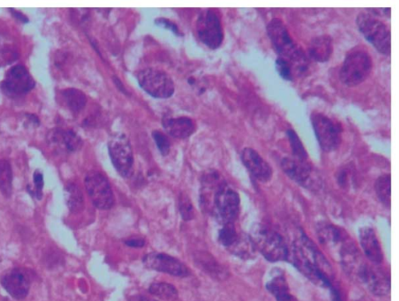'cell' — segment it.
I'll return each mask as SVG.
<instances>
[{"label":"cell","instance_id":"17","mask_svg":"<svg viewBox=\"0 0 399 301\" xmlns=\"http://www.w3.org/2000/svg\"><path fill=\"white\" fill-rule=\"evenodd\" d=\"M46 139L50 145L68 153L79 151L83 145L80 136L71 129L53 128L47 134Z\"/></svg>","mask_w":399,"mask_h":301},{"label":"cell","instance_id":"7","mask_svg":"<svg viewBox=\"0 0 399 301\" xmlns=\"http://www.w3.org/2000/svg\"><path fill=\"white\" fill-rule=\"evenodd\" d=\"M196 32L201 42L208 48H219L224 40V30L219 12L213 9L201 12L196 21Z\"/></svg>","mask_w":399,"mask_h":301},{"label":"cell","instance_id":"5","mask_svg":"<svg viewBox=\"0 0 399 301\" xmlns=\"http://www.w3.org/2000/svg\"><path fill=\"white\" fill-rule=\"evenodd\" d=\"M356 22L360 32L369 43L381 54L391 55V32L385 23L367 12H360Z\"/></svg>","mask_w":399,"mask_h":301},{"label":"cell","instance_id":"32","mask_svg":"<svg viewBox=\"0 0 399 301\" xmlns=\"http://www.w3.org/2000/svg\"><path fill=\"white\" fill-rule=\"evenodd\" d=\"M223 225L218 233V240L224 247L229 249L235 243L240 233H238L234 222L225 223Z\"/></svg>","mask_w":399,"mask_h":301},{"label":"cell","instance_id":"34","mask_svg":"<svg viewBox=\"0 0 399 301\" xmlns=\"http://www.w3.org/2000/svg\"><path fill=\"white\" fill-rule=\"evenodd\" d=\"M178 209L184 220L188 221L194 217L193 204L186 193H181L178 197Z\"/></svg>","mask_w":399,"mask_h":301},{"label":"cell","instance_id":"27","mask_svg":"<svg viewBox=\"0 0 399 301\" xmlns=\"http://www.w3.org/2000/svg\"><path fill=\"white\" fill-rule=\"evenodd\" d=\"M65 200L69 209L77 214L84 209L85 200L81 188L74 183H70L65 187Z\"/></svg>","mask_w":399,"mask_h":301},{"label":"cell","instance_id":"9","mask_svg":"<svg viewBox=\"0 0 399 301\" xmlns=\"http://www.w3.org/2000/svg\"><path fill=\"white\" fill-rule=\"evenodd\" d=\"M85 183L88 196L95 207L102 210L112 207L115 203L114 194L104 174L99 171H90L85 176Z\"/></svg>","mask_w":399,"mask_h":301},{"label":"cell","instance_id":"12","mask_svg":"<svg viewBox=\"0 0 399 301\" xmlns=\"http://www.w3.org/2000/svg\"><path fill=\"white\" fill-rule=\"evenodd\" d=\"M34 86L33 76L23 65H15L9 69L1 83L2 90L11 97L23 96Z\"/></svg>","mask_w":399,"mask_h":301},{"label":"cell","instance_id":"26","mask_svg":"<svg viewBox=\"0 0 399 301\" xmlns=\"http://www.w3.org/2000/svg\"><path fill=\"white\" fill-rule=\"evenodd\" d=\"M228 249L235 256L243 260H252L258 252L251 236L244 233H240L235 243Z\"/></svg>","mask_w":399,"mask_h":301},{"label":"cell","instance_id":"37","mask_svg":"<svg viewBox=\"0 0 399 301\" xmlns=\"http://www.w3.org/2000/svg\"><path fill=\"white\" fill-rule=\"evenodd\" d=\"M34 189L32 194L40 200L43 197V189L44 187L43 174L40 170L37 169L34 174Z\"/></svg>","mask_w":399,"mask_h":301},{"label":"cell","instance_id":"24","mask_svg":"<svg viewBox=\"0 0 399 301\" xmlns=\"http://www.w3.org/2000/svg\"><path fill=\"white\" fill-rule=\"evenodd\" d=\"M266 289L276 301H298L294 295L291 293L288 282L282 273H277L266 282Z\"/></svg>","mask_w":399,"mask_h":301},{"label":"cell","instance_id":"14","mask_svg":"<svg viewBox=\"0 0 399 301\" xmlns=\"http://www.w3.org/2000/svg\"><path fill=\"white\" fill-rule=\"evenodd\" d=\"M143 263L148 269L178 277H187L190 271L180 260L165 253L154 252L143 258Z\"/></svg>","mask_w":399,"mask_h":301},{"label":"cell","instance_id":"6","mask_svg":"<svg viewBox=\"0 0 399 301\" xmlns=\"http://www.w3.org/2000/svg\"><path fill=\"white\" fill-rule=\"evenodd\" d=\"M311 121L320 149L325 152L336 151L342 143L341 123L319 112L311 114Z\"/></svg>","mask_w":399,"mask_h":301},{"label":"cell","instance_id":"10","mask_svg":"<svg viewBox=\"0 0 399 301\" xmlns=\"http://www.w3.org/2000/svg\"><path fill=\"white\" fill-rule=\"evenodd\" d=\"M109 152L113 166L123 177L132 173L134 155L132 147L126 135L117 134L109 143Z\"/></svg>","mask_w":399,"mask_h":301},{"label":"cell","instance_id":"42","mask_svg":"<svg viewBox=\"0 0 399 301\" xmlns=\"http://www.w3.org/2000/svg\"><path fill=\"white\" fill-rule=\"evenodd\" d=\"M129 301H157L156 300L143 296V295H135V296L131 297Z\"/></svg>","mask_w":399,"mask_h":301},{"label":"cell","instance_id":"23","mask_svg":"<svg viewBox=\"0 0 399 301\" xmlns=\"http://www.w3.org/2000/svg\"><path fill=\"white\" fill-rule=\"evenodd\" d=\"M194 257L198 267L212 278L218 280L227 279L228 271L211 253L206 251H198L194 253Z\"/></svg>","mask_w":399,"mask_h":301},{"label":"cell","instance_id":"16","mask_svg":"<svg viewBox=\"0 0 399 301\" xmlns=\"http://www.w3.org/2000/svg\"><path fill=\"white\" fill-rule=\"evenodd\" d=\"M0 282L12 297L19 300L27 297L31 287L28 274L25 270L19 268L6 271Z\"/></svg>","mask_w":399,"mask_h":301},{"label":"cell","instance_id":"20","mask_svg":"<svg viewBox=\"0 0 399 301\" xmlns=\"http://www.w3.org/2000/svg\"><path fill=\"white\" fill-rule=\"evenodd\" d=\"M320 243L327 249L339 253L350 240L347 233L331 224H323L318 229Z\"/></svg>","mask_w":399,"mask_h":301},{"label":"cell","instance_id":"41","mask_svg":"<svg viewBox=\"0 0 399 301\" xmlns=\"http://www.w3.org/2000/svg\"><path fill=\"white\" fill-rule=\"evenodd\" d=\"M126 245L131 247H142L145 245V241L141 238L130 239L126 241Z\"/></svg>","mask_w":399,"mask_h":301},{"label":"cell","instance_id":"25","mask_svg":"<svg viewBox=\"0 0 399 301\" xmlns=\"http://www.w3.org/2000/svg\"><path fill=\"white\" fill-rule=\"evenodd\" d=\"M59 101L73 114H79L88 103L86 94L76 88H65L59 94Z\"/></svg>","mask_w":399,"mask_h":301},{"label":"cell","instance_id":"35","mask_svg":"<svg viewBox=\"0 0 399 301\" xmlns=\"http://www.w3.org/2000/svg\"><path fill=\"white\" fill-rule=\"evenodd\" d=\"M152 137L154 141H156L161 154L164 156H167L170 152L171 147L170 141L167 136L162 132L154 131L152 132Z\"/></svg>","mask_w":399,"mask_h":301},{"label":"cell","instance_id":"33","mask_svg":"<svg viewBox=\"0 0 399 301\" xmlns=\"http://www.w3.org/2000/svg\"><path fill=\"white\" fill-rule=\"evenodd\" d=\"M276 68L279 76H281L283 79L289 81H293L294 80V67L289 61L278 56L276 61Z\"/></svg>","mask_w":399,"mask_h":301},{"label":"cell","instance_id":"19","mask_svg":"<svg viewBox=\"0 0 399 301\" xmlns=\"http://www.w3.org/2000/svg\"><path fill=\"white\" fill-rule=\"evenodd\" d=\"M359 239L363 253L371 263L380 264L383 262V251L373 228L370 227L360 228Z\"/></svg>","mask_w":399,"mask_h":301},{"label":"cell","instance_id":"8","mask_svg":"<svg viewBox=\"0 0 399 301\" xmlns=\"http://www.w3.org/2000/svg\"><path fill=\"white\" fill-rule=\"evenodd\" d=\"M138 80L143 90L157 98H168L174 96L175 85L171 76L163 70L147 68L138 75Z\"/></svg>","mask_w":399,"mask_h":301},{"label":"cell","instance_id":"30","mask_svg":"<svg viewBox=\"0 0 399 301\" xmlns=\"http://www.w3.org/2000/svg\"><path fill=\"white\" fill-rule=\"evenodd\" d=\"M287 136L291 151V156L299 160L309 161L307 152L299 136L293 129H288Z\"/></svg>","mask_w":399,"mask_h":301},{"label":"cell","instance_id":"18","mask_svg":"<svg viewBox=\"0 0 399 301\" xmlns=\"http://www.w3.org/2000/svg\"><path fill=\"white\" fill-rule=\"evenodd\" d=\"M281 167L283 172L291 180L303 187H308L312 183L313 169L309 161H302L291 157L283 158Z\"/></svg>","mask_w":399,"mask_h":301},{"label":"cell","instance_id":"36","mask_svg":"<svg viewBox=\"0 0 399 301\" xmlns=\"http://www.w3.org/2000/svg\"><path fill=\"white\" fill-rule=\"evenodd\" d=\"M19 54L10 45H0V65L10 64L14 62Z\"/></svg>","mask_w":399,"mask_h":301},{"label":"cell","instance_id":"29","mask_svg":"<svg viewBox=\"0 0 399 301\" xmlns=\"http://www.w3.org/2000/svg\"><path fill=\"white\" fill-rule=\"evenodd\" d=\"M375 191L381 203L386 207L391 205V177L390 174H384L378 177L375 183Z\"/></svg>","mask_w":399,"mask_h":301},{"label":"cell","instance_id":"13","mask_svg":"<svg viewBox=\"0 0 399 301\" xmlns=\"http://www.w3.org/2000/svg\"><path fill=\"white\" fill-rule=\"evenodd\" d=\"M378 265L366 262L356 280L365 284L375 296L384 297L391 291V279Z\"/></svg>","mask_w":399,"mask_h":301},{"label":"cell","instance_id":"38","mask_svg":"<svg viewBox=\"0 0 399 301\" xmlns=\"http://www.w3.org/2000/svg\"><path fill=\"white\" fill-rule=\"evenodd\" d=\"M154 22H156L157 25L169 29V30L174 32L175 34L178 35V37L183 35L182 32L180 31V29H178L176 23L167 19H163V17H160V19H156Z\"/></svg>","mask_w":399,"mask_h":301},{"label":"cell","instance_id":"21","mask_svg":"<svg viewBox=\"0 0 399 301\" xmlns=\"http://www.w3.org/2000/svg\"><path fill=\"white\" fill-rule=\"evenodd\" d=\"M163 125L172 137L178 139L189 138L196 129L194 121L187 116L165 117Z\"/></svg>","mask_w":399,"mask_h":301},{"label":"cell","instance_id":"11","mask_svg":"<svg viewBox=\"0 0 399 301\" xmlns=\"http://www.w3.org/2000/svg\"><path fill=\"white\" fill-rule=\"evenodd\" d=\"M214 208L223 224L234 222L239 215L241 198L234 189L227 185L220 187L214 194Z\"/></svg>","mask_w":399,"mask_h":301},{"label":"cell","instance_id":"31","mask_svg":"<svg viewBox=\"0 0 399 301\" xmlns=\"http://www.w3.org/2000/svg\"><path fill=\"white\" fill-rule=\"evenodd\" d=\"M149 292L163 300L174 301L178 298V291L175 287L166 282L153 283L149 288Z\"/></svg>","mask_w":399,"mask_h":301},{"label":"cell","instance_id":"15","mask_svg":"<svg viewBox=\"0 0 399 301\" xmlns=\"http://www.w3.org/2000/svg\"><path fill=\"white\" fill-rule=\"evenodd\" d=\"M241 160L255 180L263 184L272 180V168L257 151L252 147H245L241 153Z\"/></svg>","mask_w":399,"mask_h":301},{"label":"cell","instance_id":"1","mask_svg":"<svg viewBox=\"0 0 399 301\" xmlns=\"http://www.w3.org/2000/svg\"><path fill=\"white\" fill-rule=\"evenodd\" d=\"M314 285L331 289L332 269L323 253L305 233H302L289 249L288 260Z\"/></svg>","mask_w":399,"mask_h":301},{"label":"cell","instance_id":"22","mask_svg":"<svg viewBox=\"0 0 399 301\" xmlns=\"http://www.w3.org/2000/svg\"><path fill=\"white\" fill-rule=\"evenodd\" d=\"M333 52L334 43L329 34L319 35L313 39L309 45V56L315 62L323 63L330 61Z\"/></svg>","mask_w":399,"mask_h":301},{"label":"cell","instance_id":"2","mask_svg":"<svg viewBox=\"0 0 399 301\" xmlns=\"http://www.w3.org/2000/svg\"><path fill=\"white\" fill-rule=\"evenodd\" d=\"M267 34L273 50L278 57L285 59L294 65L295 74H305L308 69V58L288 30L285 23L279 19H273L267 23Z\"/></svg>","mask_w":399,"mask_h":301},{"label":"cell","instance_id":"28","mask_svg":"<svg viewBox=\"0 0 399 301\" xmlns=\"http://www.w3.org/2000/svg\"><path fill=\"white\" fill-rule=\"evenodd\" d=\"M0 191L5 198H10L13 192V171L5 159H0Z\"/></svg>","mask_w":399,"mask_h":301},{"label":"cell","instance_id":"4","mask_svg":"<svg viewBox=\"0 0 399 301\" xmlns=\"http://www.w3.org/2000/svg\"><path fill=\"white\" fill-rule=\"evenodd\" d=\"M251 238L256 249L270 262L287 261L289 249L284 238L276 230L264 225L255 224Z\"/></svg>","mask_w":399,"mask_h":301},{"label":"cell","instance_id":"40","mask_svg":"<svg viewBox=\"0 0 399 301\" xmlns=\"http://www.w3.org/2000/svg\"><path fill=\"white\" fill-rule=\"evenodd\" d=\"M26 121L30 126H32L34 127H39L40 125V120L39 118L33 114H26Z\"/></svg>","mask_w":399,"mask_h":301},{"label":"cell","instance_id":"39","mask_svg":"<svg viewBox=\"0 0 399 301\" xmlns=\"http://www.w3.org/2000/svg\"><path fill=\"white\" fill-rule=\"evenodd\" d=\"M8 10L10 11V14L13 16L16 20L23 23L29 22L28 17L25 14H23L21 11L14 8H9Z\"/></svg>","mask_w":399,"mask_h":301},{"label":"cell","instance_id":"3","mask_svg":"<svg viewBox=\"0 0 399 301\" xmlns=\"http://www.w3.org/2000/svg\"><path fill=\"white\" fill-rule=\"evenodd\" d=\"M373 67L370 53L361 46L354 47L345 55L339 79L348 87L358 86L370 76Z\"/></svg>","mask_w":399,"mask_h":301}]
</instances>
